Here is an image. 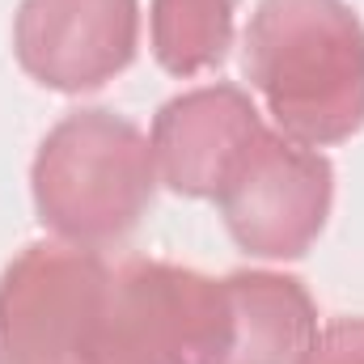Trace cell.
<instances>
[{
  "label": "cell",
  "mask_w": 364,
  "mask_h": 364,
  "mask_svg": "<svg viewBox=\"0 0 364 364\" xmlns=\"http://www.w3.org/2000/svg\"><path fill=\"white\" fill-rule=\"evenodd\" d=\"M140 43V0H21L13 51L43 90L85 93L114 81Z\"/></svg>",
  "instance_id": "obj_6"
},
{
  "label": "cell",
  "mask_w": 364,
  "mask_h": 364,
  "mask_svg": "<svg viewBox=\"0 0 364 364\" xmlns=\"http://www.w3.org/2000/svg\"><path fill=\"white\" fill-rule=\"evenodd\" d=\"M301 364H364V318H339L326 331H318Z\"/></svg>",
  "instance_id": "obj_10"
},
{
  "label": "cell",
  "mask_w": 364,
  "mask_h": 364,
  "mask_svg": "<svg viewBox=\"0 0 364 364\" xmlns=\"http://www.w3.org/2000/svg\"><path fill=\"white\" fill-rule=\"evenodd\" d=\"M30 191L38 220L68 246L127 237L157 191L149 136L114 110H73L38 144Z\"/></svg>",
  "instance_id": "obj_2"
},
{
  "label": "cell",
  "mask_w": 364,
  "mask_h": 364,
  "mask_svg": "<svg viewBox=\"0 0 364 364\" xmlns=\"http://www.w3.org/2000/svg\"><path fill=\"white\" fill-rule=\"evenodd\" d=\"M225 339V279L132 259L106 275L90 356L93 364H216Z\"/></svg>",
  "instance_id": "obj_3"
},
{
  "label": "cell",
  "mask_w": 364,
  "mask_h": 364,
  "mask_svg": "<svg viewBox=\"0 0 364 364\" xmlns=\"http://www.w3.org/2000/svg\"><path fill=\"white\" fill-rule=\"evenodd\" d=\"M246 77L296 144H343L364 127V21L348 0H259Z\"/></svg>",
  "instance_id": "obj_1"
},
{
  "label": "cell",
  "mask_w": 364,
  "mask_h": 364,
  "mask_svg": "<svg viewBox=\"0 0 364 364\" xmlns=\"http://www.w3.org/2000/svg\"><path fill=\"white\" fill-rule=\"evenodd\" d=\"M263 136L255 102L237 85H203L170 97L153 119L157 182L191 199H216Z\"/></svg>",
  "instance_id": "obj_7"
},
{
  "label": "cell",
  "mask_w": 364,
  "mask_h": 364,
  "mask_svg": "<svg viewBox=\"0 0 364 364\" xmlns=\"http://www.w3.org/2000/svg\"><path fill=\"white\" fill-rule=\"evenodd\" d=\"M110 267L68 242L26 246L0 275V364H93V318Z\"/></svg>",
  "instance_id": "obj_4"
},
{
  "label": "cell",
  "mask_w": 364,
  "mask_h": 364,
  "mask_svg": "<svg viewBox=\"0 0 364 364\" xmlns=\"http://www.w3.org/2000/svg\"><path fill=\"white\" fill-rule=\"evenodd\" d=\"M225 305L229 339L216 364H301L318 339L314 296L292 275H225Z\"/></svg>",
  "instance_id": "obj_8"
},
{
  "label": "cell",
  "mask_w": 364,
  "mask_h": 364,
  "mask_svg": "<svg viewBox=\"0 0 364 364\" xmlns=\"http://www.w3.org/2000/svg\"><path fill=\"white\" fill-rule=\"evenodd\" d=\"M216 203L229 237L246 255L301 259L326 229L335 203V170L318 149L263 127Z\"/></svg>",
  "instance_id": "obj_5"
},
{
  "label": "cell",
  "mask_w": 364,
  "mask_h": 364,
  "mask_svg": "<svg viewBox=\"0 0 364 364\" xmlns=\"http://www.w3.org/2000/svg\"><path fill=\"white\" fill-rule=\"evenodd\" d=\"M149 34L170 77H199L233 47V0H153Z\"/></svg>",
  "instance_id": "obj_9"
}]
</instances>
